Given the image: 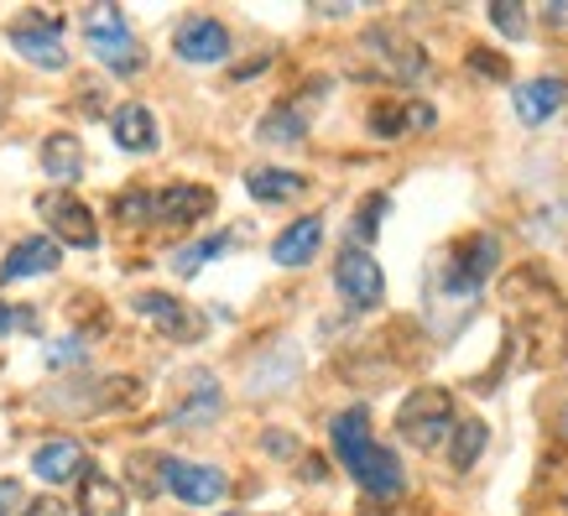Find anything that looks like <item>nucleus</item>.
I'll return each instance as SVG.
<instances>
[{
    "instance_id": "nucleus-1",
    "label": "nucleus",
    "mask_w": 568,
    "mask_h": 516,
    "mask_svg": "<svg viewBox=\"0 0 568 516\" xmlns=\"http://www.w3.org/2000/svg\"><path fill=\"white\" fill-rule=\"evenodd\" d=\"M84 37H89V52H94L115 79H131V73H141V63H146V52H141V42L131 37V27H125L121 6H94V11H84Z\"/></svg>"
},
{
    "instance_id": "nucleus-2",
    "label": "nucleus",
    "mask_w": 568,
    "mask_h": 516,
    "mask_svg": "<svg viewBox=\"0 0 568 516\" xmlns=\"http://www.w3.org/2000/svg\"><path fill=\"white\" fill-rule=\"evenodd\" d=\"M448 428H454V396L444 386H417L396 413V433L413 448H438Z\"/></svg>"
},
{
    "instance_id": "nucleus-3",
    "label": "nucleus",
    "mask_w": 568,
    "mask_h": 516,
    "mask_svg": "<svg viewBox=\"0 0 568 516\" xmlns=\"http://www.w3.org/2000/svg\"><path fill=\"white\" fill-rule=\"evenodd\" d=\"M500 266V245L496 235H475V241H459L454 245V256L444 266V293L454 297H475L480 293V282Z\"/></svg>"
},
{
    "instance_id": "nucleus-4",
    "label": "nucleus",
    "mask_w": 568,
    "mask_h": 516,
    "mask_svg": "<svg viewBox=\"0 0 568 516\" xmlns=\"http://www.w3.org/2000/svg\"><path fill=\"white\" fill-rule=\"evenodd\" d=\"M334 287H339V297H345L349 308H376L381 297H386V272H381V261L371 251L349 245V251H339Z\"/></svg>"
},
{
    "instance_id": "nucleus-5",
    "label": "nucleus",
    "mask_w": 568,
    "mask_h": 516,
    "mask_svg": "<svg viewBox=\"0 0 568 516\" xmlns=\"http://www.w3.org/2000/svg\"><path fill=\"white\" fill-rule=\"evenodd\" d=\"M37 209H42V220H48L58 245H73V251H94V245H100V224H94L84 199H73V193H48Z\"/></svg>"
},
{
    "instance_id": "nucleus-6",
    "label": "nucleus",
    "mask_w": 568,
    "mask_h": 516,
    "mask_svg": "<svg viewBox=\"0 0 568 516\" xmlns=\"http://www.w3.org/2000/svg\"><path fill=\"white\" fill-rule=\"evenodd\" d=\"M6 42H11L32 69H52V73L69 69V48L58 42V21L42 17V11H32L27 21H17V27L6 32Z\"/></svg>"
},
{
    "instance_id": "nucleus-7",
    "label": "nucleus",
    "mask_w": 568,
    "mask_h": 516,
    "mask_svg": "<svg viewBox=\"0 0 568 516\" xmlns=\"http://www.w3.org/2000/svg\"><path fill=\"white\" fill-rule=\"evenodd\" d=\"M162 485H168L183 506H214V500H224V490H230L224 469L193 465V459H162Z\"/></svg>"
},
{
    "instance_id": "nucleus-8",
    "label": "nucleus",
    "mask_w": 568,
    "mask_h": 516,
    "mask_svg": "<svg viewBox=\"0 0 568 516\" xmlns=\"http://www.w3.org/2000/svg\"><path fill=\"white\" fill-rule=\"evenodd\" d=\"M345 469H349V480L361 485L365 496H376V500L402 496V485H407V475H402V459H396L392 448H381V444H371L361 459H349Z\"/></svg>"
},
{
    "instance_id": "nucleus-9",
    "label": "nucleus",
    "mask_w": 568,
    "mask_h": 516,
    "mask_svg": "<svg viewBox=\"0 0 568 516\" xmlns=\"http://www.w3.org/2000/svg\"><path fill=\"white\" fill-rule=\"evenodd\" d=\"M131 308H136L141 318H152L168 340H183V344L204 340V318H199L189 303H178V297H168V293H141Z\"/></svg>"
},
{
    "instance_id": "nucleus-10",
    "label": "nucleus",
    "mask_w": 568,
    "mask_h": 516,
    "mask_svg": "<svg viewBox=\"0 0 568 516\" xmlns=\"http://www.w3.org/2000/svg\"><path fill=\"white\" fill-rule=\"evenodd\" d=\"M173 52L183 63H224L230 58V32L214 17H193L173 32Z\"/></svg>"
},
{
    "instance_id": "nucleus-11",
    "label": "nucleus",
    "mask_w": 568,
    "mask_h": 516,
    "mask_svg": "<svg viewBox=\"0 0 568 516\" xmlns=\"http://www.w3.org/2000/svg\"><path fill=\"white\" fill-rule=\"evenodd\" d=\"M209 209H214V189H204V183H173V189L156 193V224H173V230L204 220Z\"/></svg>"
},
{
    "instance_id": "nucleus-12",
    "label": "nucleus",
    "mask_w": 568,
    "mask_h": 516,
    "mask_svg": "<svg viewBox=\"0 0 568 516\" xmlns=\"http://www.w3.org/2000/svg\"><path fill=\"white\" fill-rule=\"evenodd\" d=\"M564 100H568V84H564V79H552V73H542V79H527V84H517V94H511V104H517V121H521V125L552 121Z\"/></svg>"
},
{
    "instance_id": "nucleus-13",
    "label": "nucleus",
    "mask_w": 568,
    "mask_h": 516,
    "mask_svg": "<svg viewBox=\"0 0 568 516\" xmlns=\"http://www.w3.org/2000/svg\"><path fill=\"white\" fill-rule=\"evenodd\" d=\"M58 261H63V245L48 241V235H32V241H21L11 256L0 261V282H21V276L58 272Z\"/></svg>"
},
{
    "instance_id": "nucleus-14",
    "label": "nucleus",
    "mask_w": 568,
    "mask_h": 516,
    "mask_svg": "<svg viewBox=\"0 0 568 516\" xmlns=\"http://www.w3.org/2000/svg\"><path fill=\"white\" fill-rule=\"evenodd\" d=\"M318 245H324V220L308 214V220L287 224V230L272 241V261L276 266H308V261L318 256Z\"/></svg>"
},
{
    "instance_id": "nucleus-15",
    "label": "nucleus",
    "mask_w": 568,
    "mask_h": 516,
    "mask_svg": "<svg viewBox=\"0 0 568 516\" xmlns=\"http://www.w3.org/2000/svg\"><path fill=\"white\" fill-rule=\"evenodd\" d=\"M110 136H115V146L121 152H156V121H152V110L146 104H121L115 115H110Z\"/></svg>"
},
{
    "instance_id": "nucleus-16",
    "label": "nucleus",
    "mask_w": 568,
    "mask_h": 516,
    "mask_svg": "<svg viewBox=\"0 0 568 516\" xmlns=\"http://www.w3.org/2000/svg\"><path fill=\"white\" fill-rule=\"evenodd\" d=\"M32 469H37V480H48V485L73 480V475H84V444H73V438H48V444L32 454Z\"/></svg>"
},
{
    "instance_id": "nucleus-17",
    "label": "nucleus",
    "mask_w": 568,
    "mask_h": 516,
    "mask_svg": "<svg viewBox=\"0 0 568 516\" xmlns=\"http://www.w3.org/2000/svg\"><path fill=\"white\" fill-rule=\"evenodd\" d=\"M365 48L376 52V58L396 73V79H407V84H417V79L428 73V58H423V48H413V42H402V37H392V32H371V37H365Z\"/></svg>"
},
{
    "instance_id": "nucleus-18",
    "label": "nucleus",
    "mask_w": 568,
    "mask_h": 516,
    "mask_svg": "<svg viewBox=\"0 0 568 516\" xmlns=\"http://www.w3.org/2000/svg\"><path fill=\"white\" fill-rule=\"evenodd\" d=\"M42 172H48L52 183H73V178L84 172V141L73 136V131L48 136L42 141Z\"/></svg>"
},
{
    "instance_id": "nucleus-19",
    "label": "nucleus",
    "mask_w": 568,
    "mask_h": 516,
    "mask_svg": "<svg viewBox=\"0 0 568 516\" xmlns=\"http://www.w3.org/2000/svg\"><path fill=\"white\" fill-rule=\"evenodd\" d=\"M328 438H334V459L349 465V459H361L365 448H371V413L365 407H349L328 423Z\"/></svg>"
},
{
    "instance_id": "nucleus-20",
    "label": "nucleus",
    "mask_w": 568,
    "mask_h": 516,
    "mask_svg": "<svg viewBox=\"0 0 568 516\" xmlns=\"http://www.w3.org/2000/svg\"><path fill=\"white\" fill-rule=\"evenodd\" d=\"M245 189L256 204H282V199H297V193L308 189V178L303 172H282V168H256L245 172Z\"/></svg>"
},
{
    "instance_id": "nucleus-21",
    "label": "nucleus",
    "mask_w": 568,
    "mask_h": 516,
    "mask_svg": "<svg viewBox=\"0 0 568 516\" xmlns=\"http://www.w3.org/2000/svg\"><path fill=\"white\" fill-rule=\"evenodd\" d=\"M84 516H125V496H121V485L115 480H104L100 469H89L84 475Z\"/></svg>"
},
{
    "instance_id": "nucleus-22",
    "label": "nucleus",
    "mask_w": 568,
    "mask_h": 516,
    "mask_svg": "<svg viewBox=\"0 0 568 516\" xmlns=\"http://www.w3.org/2000/svg\"><path fill=\"white\" fill-rule=\"evenodd\" d=\"M485 444H490V428H485L480 417H465V423L454 428V444H448L454 469H475V459L485 454Z\"/></svg>"
},
{
    "instance_id": "nucleus-23",
    "label": "nucleus",
    "mask_w": 568,
    "mask_h": 516,
    "mask_svg": "<svg viewBox=\"0 0 568 516\" xmlns=\"http://www.w3.org/2000/svg\"><path fill=\"white\" fill-rule=\"evenodd\" d=\"M303 136H308V115H303V104H276L272 115L261 121V141L287 146V141H303Z\"/></svg>"
},
{
    "instance_id": "nucleus-24",
    "label": "nucleus",
    "mask_w": 568,
    "mask_h": 516,
    "mask_svg": "<svg viewBox=\"0 0 568 516\" xmlns=\"http://www.w3.org/2000/svg\"><path fill=\"white\" fill-rule=\"evenodd\" d=\"M214 413H220V386H214V381H199V396L178 407L173 423L178 428H204V423H214Z\"/></svg>"
},
{
    "instance_id": "nucleus-25",
    "label": "nucleus",
    "mask_w": 568,
    "mask_h": 516,
    "mask_svg": "<svg viewBox=\"0 0 568 516\" xmlns=\"http://www.w3.org/2000/svg\"><path fill=\"white\" fill-rule=\"evenodd\" d=\"M235 235H241V230H230V235H214V241H199V245H189V251H178V256H173V272H178V276H193L199 266H204V261L224 256Z\"/></svg>"
},
{
    "instance_id": "nucleus-26",
    "label": "nucleus",
    "mask_w": 568,
    "mask_h": 516,
    "mask_svg": "<svg viewBox=\"0 0 568 516\" xmlns=\"http://www.w3.org/2000/svg\"><path fill=\"white\" fill-rule=\"evenodd\" d=\"M115 214H121L125 224H156V193H146V189H125L121 199H115Z\"/></svg>"
},
{
    "instance_id": "nucleus-27",
    "label": "nucleus",
    "mask_w": 568,
    "mask_h": 516,
    "mask_svg": "<svg viewBox=\"0 0 568 516\" xmlns=\"http://www.w3.org/2000/svg\"><path fill=\"white\" fill-rule=\"evenodd\" d=\"M386 209H392V199H386V193H371V199H365L361 204V220H355V245H371V235H376V224H381V214H386Z\"/></svg>"
},
{
    "instance_id": "nucleus-28",
    "label": "nucleus",
    "mask_w": 568,
    "mask_h": 516,
    "mask_svg": "<svg viewBox=\"0 0 568 516\" xmlns=\"http://www.w3.org/2000/svg\"><path fill=\"white\" fill-rule=\"evenodd\" d=\"M407 125H413V115H407V110H392V104L371 115V131H376V136H402Z\"/></svg>"
},
{
    "instance_id": "nucleus-29",
    "label": "nucleus",
    "mask_w": 568,
    "mask_h": 516,
    "mask_svg": "<svg viewBox=\"0 0 568 516\" xmlns=\"http://www.w3.org/2000/svg\"><path fill=\"white\" fill-rule=\"evenodd\" d=\"M490 21H496L506 37H527V11H521V6H490Z\"/></svg>"
},
{
    "instance_id": "nucleus-30",
    "label": "nucleus",
    "mask_w": 568,
    "mask_h": 516,
    "mask_svg": "<svg viewBox=\"0 0 568 516\" xmlns=\"http://www.w3.org/2000/svg\"><path fill=\"white\" fill-rule=\"evenodd\" d=\"M469 69H475V73H490V79H511L506 58H500V52H485V48L469 52Z\"/></svg>"
},
{
    "instance_id": "nucleus-31",
    "label": "nucleus",
    "mask_w": 568,
    "mask_h": 516,
    "mask_svg": "<svg viewBox=\"0 0 568 516\" xmlns=\"http://www.w3.org/2000/svg\"><path fill=\"white\" fill-rule=\"evenodd\" d=\"M84 355V340H63V344H48V365H69Z\"/></svg>"
},
{
    "instance_id": "nucleus-32",
    "label": "nucleus",
    "mask_w": 568,
    "mask_h": 516,
    "mask_svg": "<svg viewBox=\"0 0 568 516\" xmlns=\"http://www.w3.org/2000/svg\"><path fill=\"white\" fill-rule=\"evenodd\" d=\"M266 448H272L276 459H293V454H297V438H293V433H266Z\"/></svg>"
},
{
    "instance_id": "nucleus-33",
    "label": "nucleus",
    "mask_w": 568,
    "mask_h": 516,
    "mask_svg": "<svg viewBox=\"0 0 568 516\" xmlns=\"http://www.w3.org/2000/svg\"><path fill=\"white\" fill-rule=\"evenodd\" d=\"M17 500H21V485L17 480H0V516L17 512Z\"/></svg>"
},
{
    "instance_id": "nucleus-34",
    "label": "nucleus",
    "mask_w": 568,
    "mask_h": 516,
    "mask_svg": "<svg viewBox=\"0 0 568 516\" xmlns=\"http://www.w3.org/2000/svg\"><path fill=\"white\" fill-rule=\"evenodd\" d=\"M407 115H413V131H428V125L438 121V115H433V104H413Z\"/></svg>"
},
{
    "instance_id": "nucleus-35",
    "label": "nucleus",
    "mask_w": 568,
    "mask_h": 516,
    "mask_svg": "<svg viewBox=\"0 0 568 516\" xmlns=\"http://www.w3.org/2000/svg\"><path fill=\"white\" fill-rule=\"evenodd\" d=\"M27 516H63V506H58V500H32V512H27Z\"/></svg>"
},
{
    "instance_id": "nucleus-36",
    "label": "nucleus",
    "mask_w": 568,
    "mask_h": 516,
    "mask_svg": "<svg viewBox=\"0 0 568 516\" xmlns=\"http://www.w3.org/2000/svg\"><path fill=\"white\" fill-rule=\"evenodd\" d=\"M542 17H548L552 27H568V6H542Z\"/></svg>"
},
{
    "instance_id": "nucleus-37",
    "label": "nucleus",
    "mask_w": 568,
    "mask_h": 516,
    "mask_svg": "<svg viewBox=\"0 0 568 516\" xmlns=\"http://www.w3.org/2000/svg\"><path fill=\"white\" fill-rule=\"evenodd\" d=\"M11 324H17V313H11L6 303H0V334H11Z\"/></svg>"
},
{
    "instance_id": "nucleus-38",
    "label": "nucleus",
    "mask_w": 568,
    "mask_h": 516,
    "mask_svg": "<svg viewBox=\"0 0 568 516\" xmlns=\"http://www.w3.org/2000/svg\"><path fill=\"white\" fill-rule=\"evenodd\" d=\"M224 516H251V512H224Z\"/></svg>"
}]
</instances>
